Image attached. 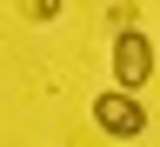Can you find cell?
<instances>
[{
  "mask_svg": "<svg viewBox=\"0 0 160 147\" xmlns=\"http://www.w3.org/2000/svg\"><path fill=\"white\" fill-rule=\"evenodd\" d=\"M160 74V54H153V40L140 34V27H120V40H113V94H140L147 80Z\"/></svg>",
  "mask_w": 160,
  "mask_h": 147,
  "instance_id": "cell-1",
  "label": "cell"
},
{
  "mask_svg": "<svg viewBox=\"0 0 160 147\" xmlns=\"http://www.w3.org/2000/svg\"><path fill=\"white\" fill-rule=\"evenodd\" d=\"M93 127L107 140H140V134H147V107L127 100V94H100L93 100Z\"/></svg>",
  "mask_w": 160,
  "mask_h": 147,
  "instance_id": "cell-2",
  "label": "cell"
},
{
  "mask_svg": "<svg viewBox=\"0 0 160 147\" xmlns=\"http://www.w3.org/2000/svg\"><path fill=\"white\" fill-rule=\"evenodd\" d=\"M20 13H27V20H53V13H60V0H27Z\"/></svg>",
  "mask_w": 160,
  "mask_h": 147,
  "instance_id": "cell-3",
  "label": "cell"
},
{
  "mask_svg": "<svg viewBox=\"0 0 160 147\" xmlns=\"http://www.w3.org/2000/svg\"><path fill=\"white\" fill-rule=\"evenodd\" d=\"M153 54H160V47H153Z\"/></svg>",
  "mask_w": 160,
  "mask_h": 147,
  "instance_id": "cell-4",
  "label": "cell"
}]
</instances>
